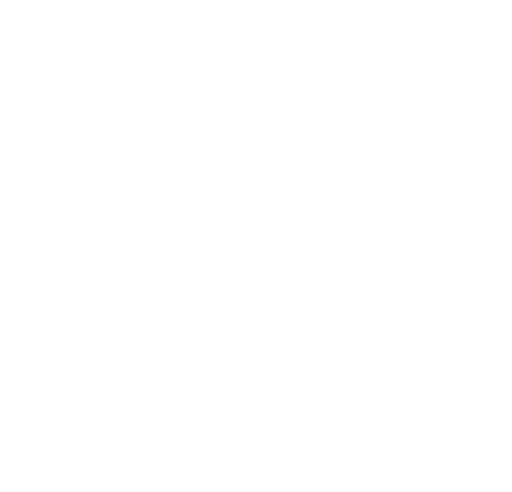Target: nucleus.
I'll list each match as a JSON object with an SVG mask.
<instances>
[]
</instances>
